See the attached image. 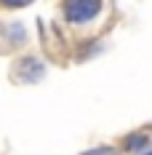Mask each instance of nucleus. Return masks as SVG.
Masks as SVG:
<instances>
[{
	"mask_svg": "<svg viewBox=\"0 0 152 155\" xmlns=\"http://www.w3.org/2000/svg\"><path fill=\"white\" fill-rule=\"evenodd\" d=\"M86 155H112V150H107V147H99V150H88Z\"/></svg>",
	"mask_w": 152,
	"mask_h": 155,
	"instance_id": "nucleus-1",
	"label": "nucleus"
}]
</instances>
